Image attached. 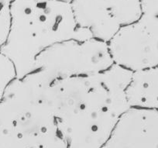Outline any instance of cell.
I'll list each match as a JSON object with an SVG mask.
<instances>
[{
    "instance_id": "11",
    "label": "cell",
    "mask_w": 158,
    "mask_h": 148,
    "mask_svg": "<svg viewBox=\"0 0 158 148\" xmlns=\"http://www.w3.org/2000/svg\"><path fill=\"white\" fill-rule=\"evenodd\" d=\"M14 0H0V2H2V3L6 4V5L11 6L12 2H13Z\"/></svg>"
},
{
    "instance_id": "8",
    "label": "cell",
    "mask_w": 158,
    "mask_h": 148,
    "mask_svg": "<svg viewBox=\"0 0 158 148\" xmlns=\"http://www.w3.org/2000/svg\"><path fill=\"white\" fill-rule=\"evenodd\" d=\"M127 97L130 108L158 111V65L132 72Z\"/></svg>"
},
{
    "instance_id": "7",
    "label": "cell",
    "mask_w": 158,
    "mask_h": 148,
    "mask_svg": "<svg viewBox=\"0 0 158 148\" xmlns=\"http://www.w3.org/2000/svg\"><path fill=\"white\" fill-rule=\"evenodd\" d=\"M102 148H158V111L130 108Z\"/></svg>"
},
{
    "instance_id": "6",
    "label": "cell",
    "mask_w": 158,
    "mask_h": 148,
    "mask_svg": "<svg viewBox=\"0 0 158 148\" xmlns=\"http://www.w3.org/2000/svg\"><path fill=\"white\" fill-rule=\"evenodd\" d=\"M71 6L77 26L106 43L141 15V0H72Z\"/></svg>"
},
{
    "instance_id": "9",
    "label": "cell",
    "mask_w": 158,
    "mask_h": 148,
    "mask_svg": "<svg viewBox=\"0 0 158 148\" xmlns=\"http://www.w3.org/2000/svg\"><path fill=\"white\" fill-rule=\"evenodd\" d=\"M16 78L13 63L0 51V101L10 83Z\"/></svg>"
},
{
    "instance_id": "10",
    "label": "cell",
    "mask_w": 158,
    "mask_h": 148,
    "mask_svg": "<svg viewBox=\"0 0 158 148\" xmlns=\"http://www.w3.org/2000/svg\"><path fill=\"white\" fill-rule=\"evenodd\" d=\"M10 27V6L0 2V48L6 40Z\"/></svg>"
},
{
    "instance_id": "3",
    "label": "cell",
    "mask_w": 158,
    "mask_h": 148,
    "mask_svg": "<svg viewBox=\"0 0 158 148\" xmlns=\"http://www.w3.org/2000/svg\"><path fill=\"white\" fill-rule=\"evenodd\" d=\"M48 82L37 71L9 85L0 101V148H68Z\"/></svg>"
},
{
    "instance_id": "12",
    "label": "cell",
    "mask_w": 158,
    "mask_h": 148,
    "mask_svg": "<svg viewBox=\"0 0 158 148\" xmlns=\"http://www.w3.org/2000/svg\"><path fill=\"white\" fill-rule=\"evenodd\" d=\"M56 1H60V2H68V3H71L72 0H56Z\"/></svg>"
},
{
    "instance_id": "4",
    "label": "cell",
    "mask_w": 158,
    "mask_h": 148,
    "mask_svg": "<svg viewBox=\"0 0 158 148\" xmlns=\"http://www.w3.org/2000/svg\"><path fill=\"white\" fill-rule=\"evenodd\" d=\"M114 65L108 43L95 38L83 41L68 40L52 46L39 55L33 71L39 72L52 84L101 72Z\"/></svg>"
},
{
    "instance_id": "5",
    "label": "cell",
    "mask_w": 158,
    "mask_h": 148,
    "mask_svg": "<svg viewBox=\"0 0 158 148\" xmlns=\"http://www.w3.org/2000/svg\"><path fill=\"white\" fill-rule=\"evenodd\" d=\"M114 64L136 71L158 65V0H141V15L108 43Z\"/></svg>"
},
{
    "instance_id": "2",
    "label": "cell",
    "mask_w": 158,
    "mask_h": 148,
    "mask_svg": "<svg viewBox=\"0 0 158 148\" xmlns=\"http://www.w3.org/2000/svg\"><path fill=\"white\" fill-rule=\"evenodd\" d=\"M90 32L77 26L71 3L56 0H14L10 27L0 51L13 63L16 78L33 71L36 58L68 40H86Z\"/></svg>"
},
{
    "instance_id": "1",
    "label": "cell",
    "mask_w": 158,
    "mask_h": 148,
    "mask_svg": "<svg viewBox=\"0 0 158 148\" xmlns=\"http://www.w3.org/2000/svg\"><path fill=\"white\" fill-rule=\"evenodd\" d=\"M132 71L114 65L95 74L51 84L50 95L68 148H102L130 109Z\"/></svg>"
}]
</instances>
